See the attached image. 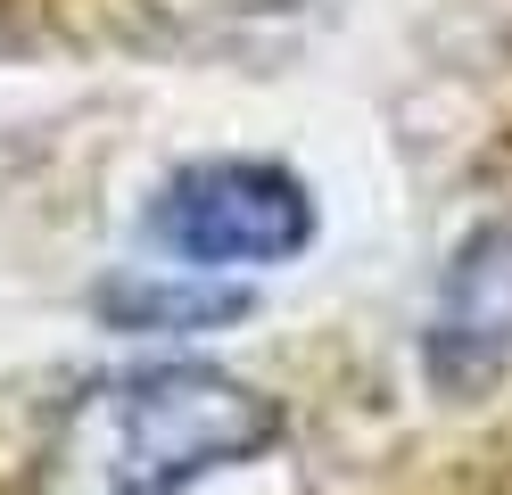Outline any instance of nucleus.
<instances>
[{"mask_svg":"<svg viewBox=\"0 0 512 495\" xmlns=\"http://www.w3.org/2000/svg\"><path fill=\"white\" fill-rule=\"evenodd\" d=\"M290 413L223 363L166 355L83 380L50 413L25 495H182L215 471L273 454Z\"/></svg>","mask_w":512,"mask_h":495,"instance_id":"nucleus-1","label":"nucleus"},{"mask_svg":"<svg viewBox=\"0 0 512 495\" xmlns=\"http://www.w3.org/2000/svg\"><path fill=\"white\" fill-rule=\"evenodd\" d=\"M100 306V322L116 330H166V322H232L248 314V297L240 289H174V281H116L91 297Z\"/></svg>","mask_w":512,"mask_h":495,"instance_id":"nucleus-4","label":"nucleus"},{"mask_svg":"<svg viewBox=\"0 0 512 495\" xmlns=\"http://www.w3.org/2000/svg\"><path fill=\"white\" fill-rule=\"evenodd\" d=\"M141 231L182 273H248V264L306 256L323 240V207L273 157H190L157 182Z\"/></svg>","mask_w":512,"mask_h":495,"instance_id":"nucleus-2","label":"nucleus"},{"mask_svg":"<svg viewBox=\"0 0 512 495\" xmlns=\"http://www.w3.org/2000/svg\"><path fill=\"white\" fill-rule=\"evenodd\" d=\"M422 372L438 396H488L512 380V231L488 223L438 273L422 322Z\"/></svg>","mask_w":512,"mask_h":495,"instance_id":"nucleus-3","label":"nucleus"}]
</instances>
